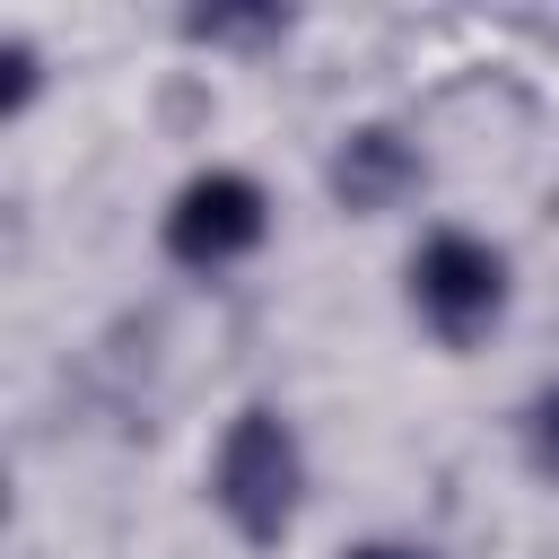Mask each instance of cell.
<instances>
[{
    "instance_id": "6da1fadb",
    "label": "cell",
    "mask_w": 559,
    "mask_h": 559,
    "mask_svg": "<svg viewBox=\"0 0 559 559\" xmlns=\"http://www.w3.org/2000/svg\"><path fill=\"white\" fill-rule=\"evenodd\" d=\"M210 507H218L253 550L288 542V524H297V507H306V445H297L288 411L245 402V411L218 428V445H210Z\"/></svg>"
},
{
    "instance_id": "7a4b0ae2",
    "label": "cell",
    "mask_w": 559,
    "mask_h": 559,
    "mask_svg": "<svg viewBox=\"0 0 559 559\" xmlns=\"http://www.w3.org/2000/svg\"><path fill=\"white\" fill-rule=\"evenodd\" d=\"M507 253L489 245V236H472V227H437V236H419V253H411V314L445 341V349H472L480 332H498V314H507Z\"/></svg>"
},
{
    "instance_id": "3957f363",
    "label": "cell",
    "mask_w": 559,
    "mask_h": 559,
    "mask_svg": "<svg viewBox=\"0 0 559 559\" xmlns=\"http://www.w3.org/2000/svg\"><path fill=\"white\" fill-rule=\"evenodd\" d=\"M262 236H271V192H262L245 166H201V175H183L175 201H166V218H157V245H166V262H183V271H227V262H245Z\"/></svg>"
},
{
    "instance_id": "277c9868",
    "label": "cell",
    "mask_w": 559,
    "mask_h": 559,
    "mask_svg": "<svg viewBox=\"0 0 559 559\" xmlns=\"http://www.w3.org/2000/svg\"><path fill=\"white\" fill-rule=\"evenodd\" d=\"M411 183H419V157H411L393 131H349L341 157H332V192H341L349 210H384V201L411 192Z\"/></svg>"
},
{
    "instance_id": "5b68a950",
    "label": "cell",
    "mask_w": 559,
    "mask_h": 559,
    "mask_svg": "<svg viewBox=\"0 0 559 559\" xmlns=\"http://www.w3.org/2000/svg\"><path fill=\"white\" fill-rule=\"evenodd\" d=\"M524 454H533L542 480H559V384L533 393V411H524Z\"/></svg>"
},
{
    "instance_id": "8992f818",
    "label": "cell",
    "mask_w": 559,
    "mask_h": 559,
    "mask_svg": "<svg viewBox=\"0 0 559 559\" xmlns=\"http://www.w3.org/2000/svg\"><path fill=\"white\" fill-rule=\"evenodd\" d=\"M0 70H9V114H26L35 105V44H9Z\"/></svg>"
},
{
    "instance_id": "52a82bcc",
    "label": "cell",
    "mask_w": 559,
    "mask_h": 559,
    "mask_svg": "<svg viewBox=\"0 0 559 559\" xmlns=\"http://www.w3.org/2000/svg\"><path fill=\"white\" fill-rule=\"evenodd\" d=\"M341 559H437V550H419V542H358V550H341Z\"/></svg>"
}]
</instances>
